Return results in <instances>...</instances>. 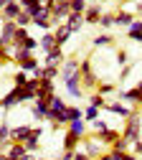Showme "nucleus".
Returning <instances> with one entry per match:
<instances>
[{"instance_id":"f257e3e1","label":"nucleus","mask_w":142,"mask_h":160,"mask_svg":"<svg viewBox=\"0 0 142 160\" xmlns=\"http://www.w3.org/2000/svg\"><path fill=\"white\" fill-rule=\"evenodd\" d=\"M122 137L130 140V142H137V140L142 137V117L140 112H135L132 117L125 119V127H122Z\"/></svg>"},{"instance_id":"f03ea898","label":"nucleus","mask_w":142,"mask_h":160,"mask_svg":"<svg viewBox=\"0 0 142 160\" xmlns=\"http://www.w3.org/2000/svg\"><path fill=\"white\" fill-rule=\"evenodd\" d=\"M79 74H81V84H84V89H94L96 92L99 76L91 69V58H81V61H79Z\"/></svg>"},{"instance_id":"7ed1b4c3","label":"nucleus","mask_w":142,"mask_h":160,"mask_svg":"<svg viewBox=\"0 0 142 160\" xmlns=\"http://www.w3.org/2000/svg\"><path fill=\"white\" fill-rule=\"evenodd\" d=\"M81 150L96 160L99 155H104V142H101L96 135H94V137H89V135H86V137H81Z\"/></svg>"},{"instance_id":"20e7f679","label":"nucleus","mask_w":142,"mask_h":160,"mask_svg":"<svg viewBox=\"0 0 142 160\" xmlns=\"http://www.w3.org/2000/svg\"><path fill=\"white\" fill-rule=\"evenodd\" d=\"M64 87H66V94L74 97V99H84V84H81V74H71L69 79H64Z\"/></svg>"},{"instance_id":"39448f33","label":"nucleus","mask_w":142,"mask_h":160,"mask_svg":"<svg viewBox=\"0 0 142 160\" xmlns=\"http://www.w3.org/2000/svg\"><path fill=\"white\" fill-rule=\"evenodd\" d=\"M15 31H18L15 21H0V43H3V46H13Z\"/></svg>"},{"instance_id":"423d86ee","label":"nucleus","mask_w":142,"mask_h":160,"mask_svg":"<svg viewBox=\"0 0 142 160\" xmlns=\"http://www.w3.org/2000/svg\"><path fill=\"white\" fill-rule=\"evenodd\" d=\"M41 137H43V127H41V125H33L28 140L23 142V145L28 148V152H38V150H41Z\"/></svg>"},{"instance_id":"0eeeda50","label":"nucleus","mask_w":142,"mask_h":160,"mask_svg":"<svg viewBox=\"0 0 142 160\" xmlns=\"http://www.w3.org/2000/svg\"><path fill=\"white\" fill-rule=\"evenodd\" d=\"M64 61H66V53H64V48H61V46H56L53 51L43 53V66H61Z\"/></svg>"},{"instance_id":"6e6552de","label":"nucleus","mask_w":142,"mask_h":160,"mask_svg":"<svg viewBox=\"0 0 142 160\" xmlns=\"http://www.w3.org/2000/svg\"><path fill=\"white\" fill-rule=\"evenodd\" d=\"M48 109H51L48 99H36V102L31 104V117L41 122V119H46V117H48Z\"/></svg>"},{"instance_id":"1a4fd4ad","label":"nucleus","mask_w":142,"mask_h":160,"mask_svg":"<svg viewBox=\"0 0 142 160\" xmlns=\"http://www.w3.org/2000/svg\"><path fill=\"white\" fill-rule=\"evenodd\" d=\"M107 112H112V114H117V117H122V119H127V117L135 114V109L127 107L122 99H119V102H107Z\"/></svg>"},{"instance_id":"9d476101","label":"nucleus","mask_w":142,"mask_h":160,"mask_svg":"<svg viewBox=\"0 0 142 160\" xmlns=\"http://www.w3.org/2000/svg\"><path fill=\"white\" fill-rule=\"evenodd\" d=\"M101 3H89V8H86V13H84V21H86V26H99V18H101Z\"/></svg>"},{"instance_id":"9b49d317","label":"nucleus","mask_w":142,"mask_h":160,"mask_svg":"<svg viewBox=\"0 0 142 160\" xmlns=\"http://www.w3.org/2000/svg\"><path fill=\"white\" fill-rule=\"evenodd\" d=\"M53 36H56V46H61V48H64L74 33H71V28H69L66 23H58V26L53 28Z\"/></svg>"},{"instance_id":"f8f14e48","label":"nucleus","mask_w":142,"mask_h":160,"mask_svg":"<svg viewBox=\"0 0 142 160\" xmlns=\"http://www.w3.org/2000/svg\"><path fill=\"white\" fill-rule=\"evenodd\" d=\"M38 48H41V53H48V51L56 48V36H53V31H43V36L38 38Z\"/></svg>"},{"instance_id":"ddd939ff","label":"nucleus","mask_w":142,"mask_h":160,"mask_svg":"<svg viewBox=\"0 0 142 160\" xmlns=\"http://www.w3.org/2000/svg\"><path fill=\"white\" fill-rule=\"evenodd\" d=\"M20 10H23V8H20L18 0H10V3L3 8V13H0V21H15V18L20 15Z\"/></svg>"},{"instance_id":"4468645a","label":"nucleus","mask_w":142,"mask_h":160,"mask_svg":"<svg viewBox=\"0 0 142 160\" xmlns=\"http://www.w3.org/2000/svg\"><path fill=\"white\" fill-rule=\"evenodd\" d=\"M33 125H18V127H10V140L13 142H26L28 135H31Z\"/></svg>"},{"instance_id":"2eb2a0df","label":"nucleus","mask_w":142,"mask_h":160,"mask_svg":"<svg viewBox=\"0 0 142 160\" xmlns=\"http://www.w3.org/2000/svg\"><path fill=\"white\" fill-rule=\"evenodd\" d=\"M135 18H137V15H132L130 10H125V8H119V10L114 13V26H119V28H130Z\"/></svg>"},{"instance_id":"dca6fc26","label":"nucleus","mask_w":142,"mask_h":160,"mask_svg":"<svg viewBox=\"0 0 142 160\" xmlns=\"http://www.w3.org/2000/svg\"><path fill=\"white\" fill-rule=\"evenodd\" d=\"M64 23L71 28V33H79L81 28L86 26V21H84V13H69V18H66Z\"/></svg>"},{"instance_id":"f3484780","label":"nucleus","mask_w":142,"mask_h":160,"mask_svg":"<svg viewBox=\"0 0 142 160\" xmlns=\"http://www.w3.org/2000/svg\"><path fill=\"white\" fill-rule=\"evenodd\" d=\"M53 94H56L53 79H41V87H38V97H36V99H51Z\"/></svg>"},{"instance_id":"a211bd4d","label":"nucleus","mask_w":142,"mask_h":160,"mask_svg":"<svg viewBox=\"0 0 142 160\" xmlns=\"http://www.w3.org/2000/svg\"><path fill=\"white\" fill-rule=\"evenodd\" d=\"M79 145H81V137H79V135H74V132L66 127L64 140H61V148H64V150H79Z\"/></svg>"},{"instance_id":"6ab92c4d","label":"nucleus","mask_w":142,"mask_h":160,"mask_svg":"<svg viewBox=\"0 0 142 160\" xmlns=\"http://www.w3.org/2000/svg\"><path fill=\"white\" fill-rule=\"evenodd\" d=\"M117 94H119L122 102H130V104H140V97H142V92H140L137 87H135V89H119Z\"/></svg>"},{"instance_id":"aec40b11","label":"nucleus","mask_w":142,"mask_h":160,"mask_svg":"<svg viewBox=\"0 0 142 160\" xmlns=\"http://www.w3.org/2000/svg\"><path fill=\"white\" fill-rule=\"evenodd\" d=\"M96 137H99L104 145H109V148H112V145L117 142V140L122 137V132H119V130H112V127H107L104 132H96Z\"/></svg>"},{"instance_id":"412c9836","label":"nucleus","mask_w":142,"mask_h":160,"mask_svg":"<svg viewBox=\"0 0 142 160\" xmlns=\"http://www.w3.org/2000/svg\"><path fill=\"white\" fill-rule=\"evenodd\" d=\"M79 71V61H76V58H66V61L64 64H61V82H64V79H69L71 74H76Z\"/></svg>"},{"instance_id":"4be33fe9","label":"nucleus","mask_w":142,"mask_h":160,"mask_svg":"<svg viewBox=\"0 0 142 160\" xmlns=\"http://www.w3.org/2000/svg\"><path fill=\"white\" fill-rule=\"evenodd\" d=\"M91 46H94V48H109V46H114V36H109V33H99V36L91 38Z\"/></svg>"},{"instance_id":"5701e85b","label":"nucleus","mask_w":142,"mask_h":160,"mask_svg":"<svg viewBox=\"0 0 142 160\" xmlns=\"http://www.w3.org/2000/svg\"><path fill=\"white\" fill-rule=\"evenodd\" d=\"M66 127H69L74 135H79V137H86V135H89V127H86V119H84V117H81V119H74V122H69Z\"/></svg>"},{"instance_id":"b1692460","label":"nucleus","mask_w":142,"mask_h":160,"mask_svg":"<svg viewBox=\"0 0 142 160\" xmlns=\"http://www.w3.org/2000/svg\"><path fill=\"white\" fill-rule=\"evenodd\" d=\"M20 104V97H18V87H13L5 97H3V109H13Z\"/></svg>"},{"instance_id":"393cba45","label":"nucleus","mask_w":142,"mask_h":160,"mask_svg":"<svg viewBox=\"0 0 142 160\" xmlns=\"http://www.w3.org/2000/svg\"><path fill=\"white\" fill-rule=\"evenodd\" d=\"M38 66H41V61L36 58V53H31L28 58H23V61H18V69H23V71H28V74H33Z\"/></svg>"},{"instance_id":"a878e982","label":"nucleus","mask_w":142,"mask_h":160,"mask_svg":"<svg viewBox=\"0 0 142 160\" xmlns=\"http://www.w3.org/2000/svg\"><path fill=\"white\" fill-rule=\"evenodd\" d=\"M5 155H10V158H18V160H20V158H26V155H28V148H26L23 142H10V148L5 150Z\"/></svg>"},{"instance_id":"bb28decb","label":"nucleus","mask_w":142,"mask_h":160,"mask_svg":"<svg viewBox=\"0 0 142 160\" xmlns=\"http://www.w3.org/2000/svg\"><path fill=\"white\" fill-rule=\"evenodd\" d=\"M84 117V109L76 107V104H69L66 107V122H74V119H81Z\"/></svg>"},{"instance_id":"cd10ccee","label":"nucleus","mask_w":142,"mask_h":160,"mask_svg":"<svg viewBox=\"0 0 142 160\" xmlns=\"http://www.w3.org/2000/svg\"><path fill=\"white\" fill-rule=\"evenodd\" d=\"M28 36H31V33H28V28H20V26H18V31H15V36H13V46H15V48H20V46L26 43V38H28Z\"/></svg>"},{"instance_id":"c85d7f7f","label":"nucleus","mask_w":142,"mask_h":160,"mask_svg":"<svg viewBox=\"0 0 142 160\" xmlns=\"http://www.w3.org/2000/svg\"><path fill=\"white\" fill-rule=\"evenodd\" d=\"M96 92H99L101 97H109V94L117 92V84H112V82H99V84H96Z\"/></svg>"},{"instance_id":"c756f323","label":"nucleus","mask_w":142,"mask_h":160,"mask_svg":"<svg viewBox=\"0 0 142 160\" xmlns=\"http://www.w3.org/2000/svg\"><path fill=\"white\" fill-rule=\"evenodd\" d=\"M28 71H23V69H18L15 74H13V87H26L28 84Z\"/></svg>"},{"instance_id":"7c9ffc66","label":"nucleus","mask_w":142,"mask_h":160,"mask_svg":"<svg viewBox=\"0 0 142 160\" xmlns=\"http://www.w3.org/2000/svg\"><path fill=\"white\" fill-rule=\"evenodd\" d=\"M99 114H101L99 107H94V104H86V107H84V119H86V122H94V119H99Z\"/></svg>"},{"instance_id":"2f4dec72","label":"nucleus","mask_w":142,"mask_h":160,"mask_svg":"<svg viewBox=\"0 0 142 160\" xmlns=\"http://www.w3.org/2000/svg\"><path fill=\"white\" fill-rule=\"evenodd\" d=\"M15 23H18L20 28H28V26H33V15H31L28 10H20V15L15 18Z\"/></svg>"},{"instance_id":"473e14b6","label":"nucleus","mask_w":142,"mask_h":160,"mask_svg":"<svg viewBox=\"0 0 142 160\" xmlns=\"http://www.w3.org/2000/svg\"><path fill=\"white\" fill-rule=\"evenodd\" d=\"M89 104H94L99 109H107V97H101L99 92H94V94H89Z\"/></svg>"},{"instance_id":"72a5a7b5","label":"nucleus","mask_w":142,"mask_h":160,"mask_svg":"<svg viewBox=\"0 0 142 160\" xmlns=\"http://www.w3.org/2000/svg\"><path fill=\"white\" fill-rule=\"evenodd\" d=\"M99 26L104 28V31H107V28H112V26H114V13H101V18H99Z\"/></svg>"},{"instance_id":"f704fd0d","label":"nucleus","mask_w":142,"mask_h":160,"mask_svg":"<svg viewBox=\"0 0 142 160\" xmlns=\"http://www.w3.org/2000/svg\"><path fill=\"white\" fill-rule=\"evenodd\" d=\"M89 0H71V13H86Z\"/></svg>"},{"instance_id":"c9c22d12","label":"nucleus","mask_w":142,"mask_h":160,"mask_svg":"<svg viewBox=\"0 0 142 160\" xmlns=\"http://www.w3.org/2000/svg\"><path fill=\"white\" fill-rule=\"evenodd\" d=\"M130 148H132V142H130V140H125V137H119L117 142L112 145V150H119V152H127Z\"/></svg>"},{"instance_id":"e433bc0d","label":"nucleus","mask_w":142,"mask_h":160,"mask_svg":"<svg viewBox=\"0 0 142 160\" xmlns=\"http://www.w3.org/2000/svg\"><path fill=\"white\" fill-rule=\"evenodd\" d=\"M89 125H91L94 135H96V132H104V130L109 127V125H107V122H104V119H101V117H99V119H94V122H89Z\"/></svg>"},{"instance_id":"4c0bfd02","label":"nucleus","mask_w":142,"mask_h":160,"mask_svg":"<svg viewBox=\"0 0 142 160\" xmlns=\"http://www.w3.org/2000/svg\"><path fill=\"white\" fill-rule=\"evenodd\" d=\"M20 48H28V51H33V53H36V51H38V38L28 36V38H26V43L20 46Z\"/></svg>"},{"instance_id":"58836bf2","label":"nucleus","mask_w":142,"mask_h":160,"mask_svg":"<svg viewBox=\"0 0 142 160\" xmlns=\"http://www.w3.org/2000/svg\"><path fill=\"white\" fill-rule=\"evenodd\" d=\"M117 64H119V66H127V64H130V53H127L125 48L117 51Z\"/></svg>"},{"instance_id":"ea45409f","label":"nucleus","mask_w":142,"mask_h":160,"mask_svg":"<svg viewBox=\"0 0 142 160\" xmlns=\"http://www.w3.org/2000/svg\"><path fill=\"white\" fill-rule=\"evenodd\" d=\"M127 36L132 38L135 43H142V31H127Z\"/></svg>"},{"instance_id":"a19ab883","label":"nucleus","mask_w":142,"mask_h":160,"mask_svg":"<svg viewBox=\"0 0 142 160\" xmlns=\"http://www.w3.org/2000/svg\"><path fill=\"white\" fill-rule=\"evenodd\" d=\"M132 152H135V155H140V158H142V137H140V140H137V142H132Z\"/></svg>"},{"instance_id":"79ce46f5","label":"nucleus","mask_w":142,"mask_h":160,"mask_svg":"<svg viewBox=\"0 0 142 160\" xmlns=\"http://www.w3.org/2000/svg\"><path fill=\"white\" fill-rule=\"evenodd\" d=\"M130 71H132V64H127V66H122V74H119V79H127V76H130Z\"/></svg>"},{"instance_id":"37998d69","label":"nucleus","mask_w":142,"mask_h":160,"mask_svg":"<svg viewBox=\"0 0 142 160\" xmlns=\"http://www.w3.org/2000/svg\"><path fill=\"white\" fill-rule=\"evenodd\" d=\"M5 64H10V61H8V58H5V56H0V71H3V69H5Z\"/></svg>"},{"instance_id":"c03bdc74","label":"nucleus","mask_w":142,"mask_h":160,"mask_svg":"<svg viewBox=\"0 0 142 160\" xmlns=\"http://www.w3.org/2000/svg\"><path fill=\"white\" fill-rule=\"evenodd\" d=\"M137 18H142V0L137 3Z\"/></svg>"},{"instance_id":"a18cd8bd","label":"nucleus","mask_w":142,"mask_h":160,"mask_svg":"<svg viewBox=\"0 0 142 160\" xmlns=\"http://www.w3.org/2000/svg\"><path fill=\"white\" fill-rule=\"evenodd\" d=\"M20 160H38V158H36V155H33V152H28V155H26V158H20Z\"/></svg>"},{"instance_id":"49530a36","label":"nucleus","mask_w":142,"mask_h":160,"mask_svg":"<svg viewBox=\"0 0 142 160\" xmlns=\"http://www.w3.org/2000/svg\"><path fill=\"white\" fill-rule=\"evenodd\" d=\"M8 3H10V0H0V13H3V8H5Z\"/></svg>"},{"instance_id":"de8ad7c7","label":"nucleus","mask_w":142,"mask_h":160,"mask_svg":"<svg viewBox=\"0 0 142 160\" xmlns=\"http://www.w3.org/2000/svg\"><path fill=\"white\" fill-rule=\"evenodd\" d=\"M36 3H43V5H51L53 0H36Z\"/></svg>"},{"instance_id":"09e8293b","label":"nucleus","mask_w":142,"mask_h":160,"mask_svg":"<svg viewBox=\"0 0 142 160\" xmlns=\"http://www.w3.org/2000/svg\"><path fill=\"white\" fill-rule=\"evenodd\" d=\"M38 160H61V158H38Z\"/></svg>"},{"instance_id":"8fccbe9b","label":"nucleus","mask_w":142,"mask_h":160,"mask_svg":"<svg viewBox=\"0 0 142 160\" xmlns=\"http://www.w3.org/2000/svg\"><path fill=\"white\" fill-rule=\"evenodd\" d=\"M0 160H5V150H0Z\"/></svg>"},{"instance_id":"3c124183","label":"nucleus","mask_w":142,"mask_h":160,"mask_svg":"<svg viewBox=\"0 0 142 160\" xmlns=\"http://www.w3.org/2000/svg\"><path fill=\"white\" fill-rule=\"evenodd\" d=\"M137 89H140V92H142V82H137Z\"/></svg>"},{"instance_id":"603ef678","label":"nucleus","mask_w":142,"mask_h":160,"mask_svg":"<svg viewBox=\"0 0 142 160\" xmlns=\"http://www.w3.org/2000/svg\"><path fill=\"white\" fill-rule=\"evenodd\" d=\"M89 3H101V0H89Z\"/></svg>"},{"instance_id":"864d4df0","label":"nucleus","mask_w":142,"mask_h":160,"mask_svg":"<svg viewBox=\"0 0 142 160\" xmlns=\"http://www.w3.org/2000/svg\"><path fill=\"white\" fill-rule=\"evenodd\" d=\"M137 107H142V97H140V104H137Z\"/></svg>"},{"instance_id":"5fc2aeb1","label":"nucleus","mask_w":142,"mask_h":160,"mask_svg":"<svg viewBox=\"0 0 142 160\" xmlns=\"http://www.w3.org/2000/svg\"><path fill=\"white\" fill-rule=\"evenodd\" d=\"M0 109H3V99H0Z\"/></svg>"}]
</instances>
